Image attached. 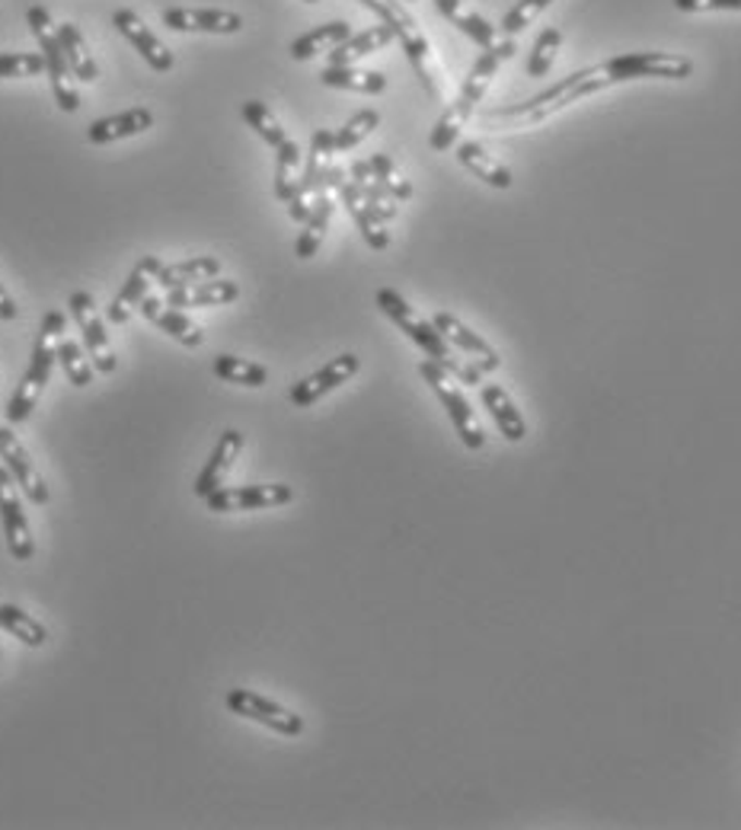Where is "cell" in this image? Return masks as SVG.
<instances>
[{"instance_id":"47","label":"cell","mask_w":741,"mask_h":830,"mask_svg":"<svg viewBox=\"0 0 741 830\" xmlns=\"http://www.w3.org/2000/svg\"><path fill=\"white\" fill-rule=\"evenodd\" d=\"M304 3H320V0H304Z\"/></svg>"},{"instance_id":"44","label":"cell","mask_w":741,"mask_h":830,"mask_svg":"<svg viewBox=\"0 0 741 830\" xmlns=\"http://www.w3.org/2000/svg\"><path fill=\"white\" fill-rule=\"evenodd\" d=\"M553 0H518L509 13H505V20H502V33H505V39H512V36H518L524 33L530 23H534V16L540 13V10H547Z\"/></svg>"},{"instance_id":"6","label":"cell","mask_w":741,"mask_h":830,"mask_svg":"<svg viewBox=\"0 0 741 830\" xmlns=\"http://www.w3.org/2000/svg\"><path fill=\"white\" fill-rule=\"evenodd\" d=\"M361 7H368L374 16H381L384 26H391L393 36L399 39L419 84L429 89L432 96H438L435 81H432V71H429V39L422 36V29L416 26V20L403 10V0H358Z\"/></svg>"},{"instance_id":"28","label":"cell","mask_w":741,"mask_h":830,"mask_svg":"<svg viewBox=\"0 0 741 830\" xmlns=\"http://www.w3.org/2000/svg\"><path fill=\"white\" fill-rule=\"evenodd\" d=\"M435 10L447 20V23H454L470 43H477L480 48H489V45H495V26L489 23V20H482L480 13H474V10H467L461 0H435Z\"/></svg>"},{"instance_id":"30","label":"cell","mask_w":741,"mask_h":830,"mask_svg":"<svg viewBox=\"0 0 741 830\" xmlns=\"http://www.w3.org/2000/svg\"><path fill=\"white\" fill-rule=\"evenodd\" d=\"M396 36H393L391 26H371V29H364V33H358V36H349L343 45H336L333 51H330V64L333 68H346L351 61H358V58H364V55H374V51H381V48H387Z\"/></svg>"},{"instance_id":"9","label":"cell","mask_w":741,"mask_h":830,"mask_svg":"<svg viewBox=\"0 0 741 830\" xmlns=\"http://www.w3.org/2000/svg\"><path fill=\"white\" fill-rule=\"evenodd\" d=\"M333 154H336V132L316 129L313 137H310V154H307V167L304 173H301L298 195L288 202L291 220L304 224L310 218V208H313V205H307V199L326 192V176H330V167H333Z\"/></svg>"},{"instance_id":"46","label":"cell","mask_w":741,"mask_h":830,"mask_svg":"<svg viewBox=\"0 0 741 830\" xmlns=\"http://www.w3.org/2000/svg\"><path fill=\"white\" fill-rule=\"evenodd\" d=\"M20 316V306L10 298V291L0 285V320H16Z\"/></svg>"},{"instance_id":"31","label":"cell","mask_w":741,"mask_h":830,"mask_svg":"<svg viewBox=\"0 0 741 830\" xmlns=\"http://www.w3.org/2000/svg\"><path fill=\"white\" fill-rule=\"evenodd\" d=\"M349 36H351L349 23H343V20H336V23H323V26L310 29V33L298 36V39L291 43V58H295V61H310V58H316L320 51H333L336 45H343Z\"/></svg>"},{"instance_id":"32","label":"cell","mask_w":741,"mask_h":830,"mask_svg":"<svg viewBox=\"0 0 741 830\" xmlns=\"http://www.w3.org/2000/svg\"><path fill=\"white\" fill-rule=\"evenodd\" d=\"M320 81H323V87L349 89V93H364V96H378V93L387 89V77L384 74H378V71H358L351 64H346V68L326 64Z\"/></svg>"},{"instance_id":"15","label":"cell","mask_w":741,"mask_h":830,"mask_svg":"<svg viewBox=\"0 0 741 830\" xmlns=\"http://www.w3.org/2000/svg\"><path fill=\"white\" fill-rule=\"evenodd\" d=\"M0 460H3V467L10 470V477L16 480V485L26 492V498L33 502V505H48V485H45L43 473L36 470V464L29 460V454H26V447L20 444V437L10 432V425H0Z\"/></svg>"},{"instance_id":"39","label":"cell","mask_w":741,"mask_h":830,"mask_svg":"<svg viewBox=\"0 0 741 830\" xmlns=\"http://www.w3.org/2000/svg\"><path fill=\"white\" fill-rule=\"evenodd\" d=\"M240 112H243V122H247L253 132L260 134L268 147H278L282 141H288V134H285V129L278 125V119L268 112V106L260 103V99H247Z\"/></svg>"},{"instance_id":"23","label":"cell","mask_w":741,"mask_h":830,"mask_svg":"<svg viewBox=\"0 0 741 830\" xmlns=\"http://www.w3.org/2000/svg\"><path fill=\"white\" fill-rule=\"evenodd\" d=\"M339 202L346 205V212L355 220V227L361 230V237H364V243L371 246V250H378V253H384L387 246H391V233H387V227H384V220L374 218L371 212H368V205H364V199L358 195V189H355V182L346 179L339 189Z\"/></svg>"},{"instance_id":"38","label":"cell","mask_w":741,"mask_h":830,"mask_svg":"<svg viewBox=\"0 0 741 830\" xmlns=\"http://www.w3.org/2000/svg\"><path fill=\"white\" fill-rule=\"evenodd\" d=\"M563 48V33L557 26H547L537 39H534V48H530V58H527V74L530 77H547L550 68L557 64V55Z\"/></svg>"},{"instance_id":"45","label":"cell","mask_w":741,"mask_h":830,"mask_svg":"<svg viewBox=\"0 0 741 830\" xmlns=\"http://www.w3.org/2000/svg\"><path fill=\"white\" fill-rule=\"evenodd\" d=\"M681 13H706V10H741V0H674Z\"/></svg>"},{"instance_id":"35","label":"cell","mask_w":741,"mask_h":830,"mask_svg":"<svg viewBox=\"0 0 741 830\" xmlns=\"http://www.w3.org/2000/svg\"><path fill=\"white\" fill-rule=\"evenodd\" d=\"M330 218H333V202H330L326 192H320L316 202H313V208H310V218L304 220V230H301V237H298V243H295L298 260H313V256H316V250H320V243H323V237H326Z\"/></svg>"},{"instance_id":"43","label":"cell","mask_w":741,"mask_h":830,"mask_svg":"<svg viewBox=\"0 0 741 830\" xmlns=\"http://www.w3.org/2000/svg\"><path fill=\"white\" fill-rule=\"evenodd\" d=\"M368 164H371V173H374V179H378V182L391 192L396 202H409V199H413V185H409L403 176L396 173V167H393V160L387 157V154H374Z\"/></svg>"},{"instance_id":"42","label":"cell","mask_w":741,"mask_h":830,"mask_svg":"<svg viewBox=\"0 0 741 830\" xmlns=\"http://www.w3.org/2000/svg\"><path fill=\"white\" fill-rule=\"evenodd\" d=\"M45 71V58L36 51H3L0 55V81L7 77H39Z\"/></svg>"},{"instance_id":"18","label":"cell","mask_w":741,"mask_h":830,"mask_svg":"<svg viewBox=\"0 0 741 830\" xmlns=\"http://www.w3.org/2000/svg\"><path fill=\"white\" fill-rule=\"evenodd\" d=\"M141 316L147 320V323H154L160 333H167L170 339H176L182 349H199L202 342H205V333H202V326L199 323H192L182 310H176V306H167L164 301H157V298H144L141 301Z\"/></svg>"},{"instance_id":"5","label":"cell","mask_w":741,"mask_h":830,"mask_svg":"<svg viewBox=\"0 0 741 830\" xmlns=\"http://www.w3.org/2000/svg\"><path fill=\"white\" fill-rule=\"evenodd\" d=\"M29 20V29L36 36V43L43 48L45 58V71L51 77V93L58 99V109L61 112H77L81 109V96H77V87H74V71L68 64V55L58 43V26H51V16L45 7H29L26 13Z\"/></svg>"},{"instance_id":"8","label":"cell","mask_w":741,"mask_h":830,"mask_svg":"<svg viewBox=\"0 0 741 830\" xmlns=\"http://www.w3.org/2000/svg\"><path fill=\"white\" fill-rule=\"evenodd\" d=\"M419 374L426 377V384L432 387V394L441 399V406H444V412H447L454 432L464 441V447L480 450L482 444H486V435H482L480 422H477V416H474L467 396L451 384V374H447L444 368H438L435 361H422V364H419Z\"/></svg>"},{"instance_id":"24","label":"cell","mask_w":741,"mask_h":830,"mask_svg":"<svg viewBox=\"0 0 741 830\" xmlns=\"http://www.w3.org/2000/svg\"><path fill=\"white\" fill-rule=\"evenodd\" d=\"M480 399L482 406L489 409V416H492V422L499 425V432L505 441H524L527 437V425H524L522 412H518V406H515V399L505 394L499 384H480Z\"/></svg>"},{"instance_id":"16","label":"cell","mask_w":741,"mask_h":830,"mask_svg":"<svg viewBox=\"0 0 741 830\" xmlns=\"http://www.w3.org/2000/svg\"><path fill=\"white\" fill-rule=\"evenodd\" d=\"M164 26L174 33H212L234 36L243 29V16L230 10H195V7H170L164 10Z\"/></svg>"},{"instance_id":"25","label":"cell","mask_w":741,"mask_h":830,"mask_svg":"<svg viewBox=\"0 0 741 830\" xmlns=\"http://www.w3.org/2000/svg\"><path fill=\"white\" fill-rule=\"evenodd\" d=\"M457 164H461L464 170H470L477 179H482L486 185H492V189H512V182H515L512 170H509L505 164H499V160H495L482 144H477V141L457 144Z\"/></svg>"},{"instance_id":"19","label":"cell","mask_w":741,"mask_h":830,"mask_svg":"<svg viewBox=\"0 0 741 830\" xmlns=\"http://www.w3.org/2000/svg\"><path fill=\"white\" fill-rule=\"evenodd\" d=\"M160 268H164V263H160L157 256H144L141 263L131 268L129 281L122 285V291L116 294V301L106 310V316H109L112 326H126V323H129L131 310H138L141 301L147 298V285L157 281V272H160Z\"/></svg>"},{"instance_id":"13","label":"cell","mask_w":741,"mask_h":830,"mask_svg":"<svg viewBox=\"0 0 741 830\" xmlns=\"http://www.w3.org/2000/svg\"><path fill=\"white\" fill-rule=\"evenodd\" d=\"M0 521H3L10 556L16 563H29L33 553H36V543H33V530H29V521H26L23 505H20L16 480L10 477L7 467H0Z\"/></svg>"},{"instance_id":"7","label":"cell","mask_w":741,"mask_h":830,"mask_svg":"<svg viewBox=\"0 0 741 830\" xmlns=\"http://www.w3.org/2000/svg\"><path fill=\"white\" fill-rule=\"evenodd\" d=\"M611 71L613 84L655 77V81H688L694 74V61L674 51H630L605 61Z\"/></svg>"},{"instance_id":"21","label":"cell","mask_w":741,"mask_h":830,"mask_svg":"<svg viewBox=\"0 0 741 830\" xmlns=\"http://www.w3.org/2000/svg\"><path fill=\"white\" fill-rule=\"evenodd\" d=\"M240 298V285L230 278H208L199 285H186V288H174L167 291V306L176 310H189V306H224L234 304Z\"/></svg>"},{"instance_id":"11","label":"cell","mask_w":741,"mask_h":830,"mask_svg":"<svg viewBox=\"0 0 741 830\" xmlns=\"http://www.w3.org/2000/svg\"><path fill=\"white\" fill-rule=\"evenodd\" d=\"M295 498V489L285 482H265V485H234V489H215L205 505L218 515H234V512H260V508H275L288 505Z\"/></svg>"},{"instance_id":"36","label":"cell","mask_w":741,"mask_h":830,"mask_svg":"<svg viewBox=\"0 0 741 830\" xmlns=\"http://www.w3.org/2000/svg\"><path fill=\"white\" fill-rule=\"evenodd\" d=\"M215 374L224 384H237V387H265L268 384V368L237 358V354H218L215 358Z\"/></svg>"},{"instance_id":"14","label":"cell","mask_w":741,"mask_h":830,"mask_svg":"<svg viewBox=\"0 0 741 830\" xmlns=\"http://www.w3.org/2000/svg\"><path fill=\"white\" fill-rule=\"evenodd\" d=\"M358 368H361V358L358 354H339V358H333V361H326L320 371H313L310 377L304 381H298L295 387H291V402L298 406V409H307V406H313L316 399H323L326 394H333L336 387H343L349 377L358 374Z\"/></svg>"},{"instance_id":"40","label":"cell","mask_w":741,"mask_h":830,"mask_svg":"<svg viewBox=\"0 0 741 830\" xmlns=\"http://www.w3.org/2000/svg\"><path fill=\"white\" fill-rule=\"evenodd\" d=\"M58 364H61V371L68 374V381L74 387H89L93 384V361L84 358V349L74 339L61 336V342H58Z\"/></svg>"},{"instance_id":"27","label":"cell","mask_w":741,"mask_h":830,"mask_svg":"<svg viewBox=\"0 0 741 830\" xmlns=\"http://www.w3.org/2000/svg\"><path fill=\"white\" fill-rule=\"evenodd\" d=\"M351 182H355L358 195L364 199V205H368V212H371L374 218H381L384 224L396 218V199L374 179L368 160H355V164H351Z\"/></svg>"},{"instance_id":"34","label":"cell","mask_w":741,"mask_h":830,"mask_svg":"<svg viewBox=\"0 0 741 830\" xmlns=\"http://www.w3.org/2000/svg\"><path fill=\"white\" fill-rule=\"evenodd\" d=\"M58 43H61L64 55H68V64L74 71V77L84 81V84H93L99 77V68H96V58L89 55L87 39L81 36V29L71 26V23H61L58 26Z\"/></svg>"},{"instance_id":"17","label":"cell","mask_w":741,"mask_h":830,"mask_svg":"<svg viewBox=\"0 0 741 830\" xmlns=\"http://www.w3.org/2000/svg\"><path fill=\"white\" fill-rule=\"evenodd\" d=\"M112 23H116V29L134 45V51H138L154 71H160V74L174 71V51L141 23V16H138L134 10H116V13H112Z\"/></svg>"},{"instance_id":"33","label":"cell","mask_w":741,"mask_h":830,"mask_svg":"<svg viewBox=\"0 0 741 830\" xmlns=\"http://www.w3.org/2000/svg\"><path fill=\"white\" fill-rule=\"evenodd\" d=\"M301 185V147L288 137L275 147V199L291 202Z\"/></svg>"},{"instance_id":"10","label":"cell","mask_w":741,"mask_h":830,"mask_svg":"<svg viewBox=\"0 0 741 830\" xmlns=\"http://www.w3.org/2000/svg\"><path fill=\"white\" fill-rule=\"evenodd\" d=\"M224 706H227L234 715L250 719V722H260V725L278 732V735H285V738H298V735L304 732V719H301L298 712L278 706L275 699L262 697V694L243 690V687L230 690V694L224 697Z\"/></svg>"},{"instance_id":"37","label":"cell","mask_w":741,"mask_h":830,"mask_svg":"<svg viewBox=\"0 0 741 830\" xmlns=\"http://www.w3.org/2000/svg\"><path fill=\"white\" fill-rule=\"evenodd\" d=\"M0 626H3L13 639H20L23 646H29V649H43L45 642H48V629H45L36 616L20 611L16 604H0Z\"/></svg>"},{"instance_id":"3","label":"cell","mask_w":741,"mask_h":830,"mask_svg":"<svg viewBox=\"0 0 741 830\" xmlns=\"http://www.w3.org/2000/svg\"><path fill=\"white\" fill-rule=\"evenodd\" d=\"M378 306H381V313L393 320L419 349L426 351L432 361H435L438 368H444L454 381H461V384H470V387H480V368H474V364H464L461 358H454V351H451V342L441 336L435 329V323H429V320H422L413 306L403 301V294L399 291H393V288H381L378 291Z\"/></svg>"},{"instance_id":"29","label":"cell","mask_w":741,"mask_h":830,"mask_svg":"<svg viewBox=\"0 0 741 830\" xmlns=\"http://www.w3.org/2000/svg\"><path fill=\"white\" fill-rule=\"evenodd\" d=\"M220 263L215 256H192L186 263L164 265L157 272V285L164 291H174V288H186V285H199V281H208V278H218Z\"/></svg>"},{"instance_id":"1","label":"cell","mask_w":741,"mask_h":830,"mask_svg":"<svg viewBox=\"0 0 741 830\" xmlns=\"http://www.w3.org/2000/svg\"><path fill=\"white\" fill-rule=\"evenodd\" d=\"M608 87H613V77L611 71H608V64H595V68H585V71L569 74L566 81L547 87L543 93H537V96H530V99H524V103L489 109V112L482 116V122H486V129H522V125H534V122H543V119L563 112L575 99L591 96V93Z\"/></svg>"},{"instance_id":"12","label":"cell","mask_w":741,"mask_h":830,"mask_svg":"<svg viewBox=\"0 0 741 830\" xmlns=\"http://www.w3.org/2000/svg\"><path fill=\"white\" fill-rule=\"evenodd\" d=\"M68 306H71V316H74V323H77V329H81V336H84V346H87L89 351L93 371L112 374V371L119 368V358H116V351L109 346V336H106V329H103V320H99V313H96L93 298H89L87 291H74V294L68 298Z\"/></svg>"},{"instance_id":"41","label":"cell","mask_w":741,"mask_h":830,"mask_svg":"<svg viewBox=\"0 0 741 830\" xmlns=\"http://www.w3.org/2000/svg\"><path fill=\"white\" fill-rule=\"evenodd\" d=\"M381 125V116L374 112V109H361V112H355L349 122L336 132V154H346L351 147H358L368 134L374 132Z\"/></svg>"},{"instance_id":"2","label":"cell","mask_w":741,"mask_h":830,"mask_svg":"<svg viewBox=\"0 0 741 830\" xmlns=\"http://www.w3.org/2000/svg\"><path fill=\"white\" fill-rule=\"evenodd\" d=\"M512 55H515V43H512V39H502V43L489 45L480 58H477V64L470 68V74H467V81H464V87H461V96L444 109V116L438 119L435 129H432V137H429L432 151H447V147H454L461 129L467 125V119L477 112V106L482 103L489 81L495 77V71H499Z\"/></svg>"},{"instance_id":"4","label":"cell","mask_w":741,"mask_h":830,"mask_svg":"<svg viewBox=\"0 0 741 830\" xmlns=\"http://www.w3.org/2000/svg\"><path fill=\"white\" fill-rule=\"evenodd\" d=\"M64 336V313L61 310H51L39 326V339H36V349H33V358H29V368L26 374L20 377L16 390L7 402V422L10 425H20L33 416V409L39 406V396H43L45 384L51 381V368L58 361V342Z\"/></svg>"},{"instance_id":"22","label":"cell","mask_w":741,"mask_h":830,"mask_svg":"<svg viewBox=\"0 0 741 830\" xmlns=\"http://www.w3.org/2000/svg\"><path fill=\"white\" fill-rule=\"evenodd\" d=\"M240 447H243V435H240L237 429H227V432L218 437V444H215L208 464L202 467V473L195 477V485H192V492H195L199 498H208L215 489H220V482L227 477V470L234 467Z\"/></svg>"},{"instance_id":"26","label":"cell","mask_w":741,"mask_h":830,"mask_svg":"<svg viewBox=\"0 0 741 830\" xmlns=\"http://www.w3.org/2000/svg\"><path fill=\"white\" fill-rule=\"evenodd\" d=\"M147 129H154V112L138 106V109H129V112H119V116L93 122L87 129V137L89 144H112V141H122V137L144 134Z\"/></svg>"},{"instance_id":"20","label":"cell","mask_w":741,"mask_h":830,"mask_svg":"<svg viewBox=\"0 0 741 830\" xmlns=\"http://www.w3.org/2000/svg\"><path fill=\"white\" fill-rule=\"evenodd\" d=\"M435 329L451 342V346H457L461 351H467V354H474L477 358V364H480V371H499V364H502V358H499V351L492 349L486 339H482L480 333H474L467 323H461L454 313H435Z\"/></svg>"}]
</instances>
